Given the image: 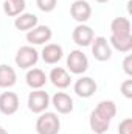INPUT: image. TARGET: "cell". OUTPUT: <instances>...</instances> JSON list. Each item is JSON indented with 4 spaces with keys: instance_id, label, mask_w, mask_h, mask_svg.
Listing matches in <instances>:
<instances>
[{
    "instance_id": "cell-5",
    "label": "cell",
    "mask_w": 132,
    "mask_h": 134,
    "mask_svg": "<svg viewBox=\"0 0 132 134\" xmlns=\"http://www.w3.org/2000/svg\"><path fill=\"white\" fill-rule=\"evenodd\" d=\"M92 55L95 56L97 61H101V63L110 59L112 47H110V44L107 42L106 37H103V36L93 37V41H92Z\"/></svg>"
},
{
    "instance_id": "cell-22",
    "label": "cell",
    "mask_w": 132,
    "mask_h": 134,
    "mask_svg": "<svg viewBox=\"0 0 132 134\" xmlns=\"http://www.w3.org/2000/svg\"><path fill=\"white\" fill-rule=\"evenodd\" d=\"M36 5L40 11L51 13V11H55V8L58 5V0H36Z\"/></svg>"
},
{
    "instance_id": "cell-14",
    "label": "cell",
    "mask_w": 132,
    "mask_h": 134,
    "mask_svg": "<svg viewBox=\"0 0 132 134\" xmlns=\"http://www.w3.org/2000/svg\"><path fill=\"white\" fill-rule=\"evenodd\" d=\"M25 80H27V84L34 91V89H42L48 78H47V75L42 69H30L27 72Z\"/></svg>"
},
{
    "instance_id": "cell-9",
    "label": "cell",
    "mask_w": 132,
    "mask_h": 134,
    "mask_svg": "<svg viewBox=\"0 0 132 134\" xmlns=\"http://www.w3.org/2000/svg\"><path fill=\"white\" fill-rule=\"evenodd\" d=\"M93 37H95L93 30H92L89 25H84V24H79L78 27H75V30H73V33H71L73 42H75L76 45H79V47H87V45H90L92 41H93Z\"/></svg>"
},
{
    "instance_id": "cell-4",
    "label": "cell",
    "mask_w": 132,
    "mask_h": 134,
    "mask_svg": "<svg viewBox=\"0 0 132 134\" xmlns=\"http://www.w3.org/2000/svg\"><path fill=\"white\" fill-rule=\"evenodd\" d=\"M50 106V95L42 91V89H34L33 92H30L28 95V108L34 114H40L44 111H47V108Z\"/></svg>"
},
{
    "instance_id": "cell-3",
    "label": "cell",
    "mask_w": 132,
    "mask_h": 134,
    "mask_svg": "<svg viewBox=\"0 0 132 134\" xmlns=\"http://www.w3.org/2000/svg\"><path fill=\"white\" fill-rule=\"evenodd\" d=\"M67 67L75 75H82L89 69V59L81 50H71L67 56Z\"/></svg>"
},
{
    "instance_id": "cell-18",
    "label": "cell",
    "mask_w": 132,
    "mask_h": 134,
    "mask_svg": "<svg viewBox=\"0 0 132 134\" xmlns=\"http://www.w3.org/2000/svg\"><path fill=\"white\" fill-rule=\"evenodd\" d=\"M99 117L106 119V120H112L115 115H117V104L113 103L112 100H103L98 103V106L93 109Z\"/></svg>"
},
{
    "instance_id": "cell-10",
    "label": "cell",
    "mask_w": 132,
    "mask_h": 134,
    "mask_svg": "<svg viewBox=\"0 0 132 134\" xmlns=\"http://www.w3.org/2000/svg\"><path fill=\"white\" fill-rule=\"evenodd\" d=\"M19 111V97L14 92L0 94V112L3 115H13Z\"/></svg>"
},
{
    "instance_id": "cell-20",
    "label": "cell",
    "mask_w": 132,
    "mask_h": 134,
    "mask_svg": "<svg viewBox=\"0 0 132 134\" xmlns=\"http://www.w3.org/2000/svg\"><path fill=\"white\" fill-rule=\"evenodd\" d=\"M25 0H5L3 2V13L9 17H17L25 9Z\"/></svg>"
},
{
    "instance_id": "cell-16",
    "label": "cell",
    "mask_w": 132,
    "mask_h": 134,
    "mask_svg": "<svg viewBox=\"0 0 132 134\" xmlns=\"http://www.w3.org/2000/svg\"><path fill=\"white\" fill-rule=\"evenodd\" d=\"M36 25H37V16L31 13H22L14 20V27L20 31H30Z\"/></svg>"
},
{
    "instance_id": "cell-24",
    "label": "cell",
    "mask_w": 132,
    "mask_h": 134,
    "mask_svg": "<svg viewBox=\"0 0 132 134\" xmlns=\"http://www.w3.org/2000/svg\"><path fill=\"white\" fill-rule=\"evenodd\" d=\"M121 94L126 98H132V80H126L121 84Z\"/></svg>"
},
{
    "instance_id": "cell-2",
    "label": "cell",
    "mask_w": 132,
    "mask_h": 134,
    "mask_svg": "<svg viewBox=\"0 0 132 134\" xmlns=\"http://www.w3.org/2000/svg\"><path fill=\"white\" fill-rule=\"evenodd\" d=\"M14 61H16L17 67H20V69H31L39 61V53L31 45H25L17 50Z\"/></svg>"
},
{
    "instance_id": "cell-1",
    "label": "cell",
    "mask_w": 132,
    "mask_h": 134,
    "mask_svg": "<svg viewBox=\"0 0 132 134\" xmlns=\"http://www.w3.org/2000/svg\"><path fill=\"white\" fill-rule=\"evenodd\" d=\"M37 134H58L61 131V120L55 112H40L36 120Z\"/></svg>"
},
{
    "instance_id": "cell-21",
    "label": "cell",
    "mask_w": 132,
    "mask_h": 134,
    "mask_svg": "<svg viewBox=\"0 0 132 134\" xmlns=\"http://www.w3.org/2000/svg\"><path fill=\"white\" fill-rule=\"evenodd\" d=\"M89 123H90L92 131L97 133V134H104L109 130V126H110V122L106 120V119H103V117H99L95 111H92L90 119H89Z\"/></svg>"
},
{
    "instance_id": "cell-17",
    "label": "cell",
    "mask_w": 132,
    "mask_h": 134,
    "mask_svg": "<svg viewBox=\"0 0 132 134\" xmlns=\"http://www.w3.org/2000/svg\"><path fill=\"white\" fill-rule=\"evenodd\" d=\"M110 31L113 36H129L131 34V20L126 17H115L110 22Z\"/></svg>"
},
{
    "instance_id": "cell-13",
    "label": "cell",
    "mask_w": 132,
    "mask_h": 134,
    "mask_svg": "<svg viewBox=\"0 0 132 134\" xmlns=\"http://www.w3.org/2000/svg\"><path fill=\"white\" fill-rule=\"evenodd\" d=\"M50 81L58 89H67L70 86V83H71V78H70V75H68V72H67L65 69L55 67L50 72Z\"/></svg>"
},
{
    "instance_id": "cell-12",
    "label": "cell",
    "mask_w": 132,
    "mask_h": 134,
    "mask_svg": "<svg viewBox=\"0 0 132 134\" xmlns=\"http://www.w3.org/2000/svg\"><path fill=\"white\" fill-rule=\"evenodd\" d=\"M42 59L45 64H56L62 59L64 56V50L61 45L58 44H47L44 48H42Z\"/></svg>"
},
{
    "instance_id": "cell-26",
    "label": "cell",
    "mask_w": 132,
    "mask_h": 134,
    "mask_svg": "<svg viewBox=\"0 0 132 134\" xmlns=\"http://www.w3.org/2000/svg\"><path fill=\"white\" fill-rule=\"evenodd\" d=\"M0 134H8V131H6L5 128H2V126H0Z\"/></svg>"
},
{
    "instance_id": "cell-8",
    "label": "cell",
    "mask_w": 132,
    "mask_h": 134,
    "mask_svg": "<svg viewBox=\"0 0 132 134\" xmlns=\"http://www.w3.org/2000/svg\"><path fill=\"white\" fill-rule=\"evenodd\" d=\"M51 28L48 25H36L33 30H30L27 33V41L31 45H42L45 42H48L51 39Z\"/></svg>"
},
{
    "instance_id": "cell-15",
    "label": "cell",
    "mask_w": 132,
    "mask_h": 134,
    "mask_svg": "<svg viewBox=\"0 0 132 134\" xmlns=\"http://www.w3.org/2000/svg\"><path fill=\"white\" fill-rule=\"evenodd\" d=\"M17 83V73L16 70L8 64L0 66V87L2 89H9Z\"/></svg>"
},
{
    "instance_id": "cell-6",
    "label": "cell",
    "mask_w": 132,
    "mask_h": 134,
    "mask_svg": "<svg viewBox=\"0 0 132 134\" xmlns=\"http://www.w3.org/2000/svg\"><path fill=\"white\" fill-rule=\"evenodd\" d=\"M70 16L79 22V24H86L90 17H92V6L89 2L86 0H75L70 6Z\"/></svg>"
},
{
    "instance_id": "cell-7",
    "label": "cell",
    "mask_w": 132,
    "mask_h": 134,
    "mask_svg": "<svg viewBox=\"0 0 132 134\" xmlns=\"http://www.w3.org/2000/svg\"><path fill=\"white\" fill-rule=\"evenodd\" d=\"M97 89H98V84L90 76H81L79 80H76V83L73 86L75 94L81 98H90L97 92Z\"/></svg>"
},
{
    "instance_id": "cell-19",
    "label": "cell",
    "mask_w": 132,
    "mask_h": 134,
    "mask_svg": "<svg viewBox=\"0 0 132 134\" xmlns=\"http://www.w3.org/2000/svg\"><path fill=\"white\" fill-rule=\"evenodd\" d=\"M110 47H113L115 50L121 52V53H128L132 50V34L129 36H110L109 39Z\"/></svg>"
},
{
    "instance_id": "cell-27",
    "label": "cell",
    "mask_w": 132,
    "mask_h": 134,
    "mask_svg": "<svg viewBox=\"0 0 132 134\" xmlns=\"http://www.w3.org/2000/svg\"><path fill=\"white\" fill-rule=\"evenodd\" d=\"M95 2H98V3H107L109 0H95Z\"/></svg>"
},
{
    "instance_id": "cell-25",
    "label": "cell",
    "mask_w": 132,
    "mask_h": 134,
    "mask_svg": "<svg viewBox=\"0 0 132 134\" xmlns=\"http://www.w3.org/2000/svg\"><path fill=\"white\" fill-rule=\"evenodd\" d=\"M123 69H124L126 75L132 76V56L131 55H128V56L124 58V61H123Z\"/></svg>"
},
{
    "instance_id": "cell-23",
    "label": "cell",
    "mask_w": 132,
    "mask_h": 134,
    "mask_svg": "<svg viewBox=\"0 0 132 134\" xmlns=\"http://www.w3.org/2000/svg\"><path fill=\"white\" fill-rule=\"evenodd\" d=\"M118 134H132V119L128 117L120 122L118 125Z\"/></svg>"
},
{
    "instance_id": "cell-11",
    "label": "cell",
    "mask_w": 132,
    "mask_h": 134,
    "mask_svg": "<svg viewBox=\"0 0 132 134\" xmlns=\"http://www.w3.org/2000/svg\"><path fill=\"white\" fill-rule=\"evenodd\" d=\"M51 104L55 106V109L59 114H70L75 108L73 104V98L70 95H67L65 92H56L51 97Z\"/></svg>"
}]
</instances>
